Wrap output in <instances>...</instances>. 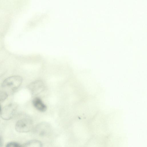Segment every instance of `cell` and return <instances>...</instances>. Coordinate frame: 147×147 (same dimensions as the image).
Segmentation results:
<instances>
[{"label": "cell", "instance_id": "obj_7", "mask_svg": "<svg viewBox=\"0 0 147 147\" xmlns=\"http://www.w3.org/2000/svg\"><path fill=\"white\" fill-rule=\"evenodd\" d=\"M23 147H42V142L39 140H33L28 142L24 145Z\"/></svg>", "mask_w": 147, "mask_h": 147}, {"label": "cell", "instance_id": "obj_8", "mask_svg": "<svg viewBox=\"0 0 147 147\" xmlns=\"http://www.w3.org/2000/svg\"><path fill=\"white\" fill-rule=\"evenodd\" d=\"M8 94L4 91L0 90V103L3 102L7 98Z\"/></svg>", "mask_w": 147, "mask_h": 147}, {"label": "cell", "instance_id": "obj_9", "mask_svg": "<svg viewBox=\"0 0 147 147\" xmlns=\"http://www.w3.org/2000/svg\"><path fill=\"white\" fill-rule=\"evenodd\" d=\"M6 147H23L22 145H21L19 143L11 142L8 143L6 146Z\"/></svg>", "mask_w": 147, "mask_h": 147}, {"label": "cell", "instance_id": "obj_4", "mask_svg": "<svg viewBox=\"0 0 147 147\" xmlns=\"http://www.w3.org/2000/svg\"><path fill=\"white\" fill-rule=\"evenodd\" d=\"M45 86L42 81L37 80L31 83L28 86V89L32 95L36 96L43 91Z\"/></svg>", "mask_w": 147, "mask_h": 147}, {"label": "cell", "instance_id": "obj_1", "mask_svg": "<svg viewBox=\"0 0 147 147\" xmlns=\"http://www.w3.org/2000/svg\"><path fill=\"white\" fill-rule=\"evenodd\" d=\"M22 78L19 76H14L7 78L2 84V88L7 93L16 90L21 85L22 82Z\"/></svg>", "mask_w": 147, "mask_h": 147}, {"label": "cell", "instance_id": "obj_11", "mask_svg": "<svg viewBox=\"0 0 147 147\" xmlns=\"http://www.w3.org/2000/svg\"><path fill=\"white\" fill-rule=\"evenodd\" d=\"M1 107L0 106V114H1Z\"/></svg>", "mask_w": 147, "mask_h": 147}, {"label": "cell", "instance_id": "obj_2", "mask_svg": "<svg viewBox=\"0 0 147 147\" xmlns=\"http://www.w3.org/2000/svg\"><path fill=\"white\" fill-rule=\"evenodd\" d=\"M33 126V122L29 117H25L18 120L16 123L15 129L20 133L28 132L30 131Z\"/></svg>", "mask_w": 147, "mask_h": 147}, {"label": "cell", "instance_id": "obj_3", "mask_svg": "<svg viewBox=\"0 0 147 147\" xmlns=\"http://www.w3.org/2000/svg\"><path fill=\"white\" fill-rule=\"evenodd\" d=\"M18 107V105L15 103L7 105L1 110L0 114L1 117L4 120L10 119L15 114Z\"/></svg>", "mask_w": 147, "mask_h": 147}, {"label": "cell", "instance_id": "obj_5", "mask_svg": "<svg viewBox=\"0 0 147 147\" xmlns=\"http://www.w3.org/2000/svg\"><path fill=\"white\" fill-rule=\"evenodd\" d=\"M32 103L34 107L38 111L43 112L46 111L47 107L40 98L35 97L32 100Z\"/></svg>", "mask_w": 147, "mask_h": 147}, {"label": "cell", "instance_id": "obj_10", "mask_svg": "<svg viewBox=\"0 0 147 147\" xmlns=\"http://www.w3.org/2000/svg\"><path fill=\"white\" fill-rule=\"evenodd\" d=\"M2 140L1 137H0V146L2 145Z\"/></svg>", "mask_w": 147, "mask_h": 147}, {"label": "cell", "instance_id": "obj_6", "mask_svg": "<svg viewBox=\"0 0 147 147\" xmlns=\"http://www.w3.org/2000/svg\"><path fill=\"white\" fill-rule=\"evenodd\" d=\"M49 125L46 123H40L37 126V132L41 135H45L47 132Z\"/></svg>", "mask_w": 147, "mask_h": 147}]
</instances>
